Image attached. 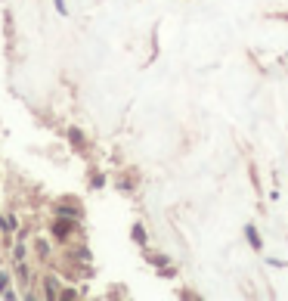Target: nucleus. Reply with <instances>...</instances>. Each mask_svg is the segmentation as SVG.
I'll return each mask as SVG.
<instances>
[{"label":"nucleus","instance_id":"obj_1","mask_svg":"<svg viewBox=\"0 0 288 301\" xmlns=\"http://www.w3.org/2000/svg\"><path fill=\"white\" fill-rule=\"evenodd\" d=\"M72 230H74V221H72V217H59V221H53V236H56V239H69Z\"/></svg>","mask_w":288,"mask_h":301},{"label":"nucleus","instance_id":"obj_2","mask_svg":"<svg viewBox=\"0 0 288 301\" xmlns=\"http://www.w3.org/2000/svg\"><path fill=\"white\" fill-rule=\"evenodd\" d=\"M245 236H248V242H251L254 252H260V248H264V239L257 236V227H254V224H245Z\"/></svg>","mask_w":288,"mask_h":301},{"label":"nucleus","instance_id":"obj_3","mask_svg":"<svg viewBox=\"0 0 288 301\" xmlns=\"http://www.w3.org/2000/svg\"><path fill=\"white\" fill-rule=\"evenodd\" d=\"M44 286H47V289H44V295H47V298H59V289H56L59 282H56V280H50V277H47V280H44Z\"/></svg>","mask_w":288,"mask_h":301},{"label":"nucleus","instance_id":"obj_4","mask_svg":"<svg viewBox=\"0 0 288 301\" xmlns=\"http://www.w3.org/2000/svg\"><path fill=\"white\" fill-rule=\"evenodd\" d=\"M56 217H72V221H74V217H78V208H72V205H59V208H56Z\"/></svg>","mask_w":288,"mask_h":301},{"label":"nucleus","instance_id":"obj_5","mask_svg":"<svg viewBox=\"0 0 288 301\" xmlns=\"http://www.w3.org/2000/svg\"><path fill=\"white\" fill-rule=\"evenodd\" d=\"M133 242H140V245H143V242H146V230H143V224H133Z\"/></svg>","mask_w":288,"mask_h":301},{"label":"nucleus","instance_id":"obj_6","mask_svg":"<svg viewBox=\"0 0 288 301\" xmlns=\"http://www.w3.org/2000/svg\"><path fill=\"white\" fill-rule=\"evenodd\" d=\"M69 137H72V143H74V146H81V131H74V128H72V131H69Z\"/></svg>","mask_w":288,"mask_h":301},{"label":"nucleus","instance_id":"obj_7","mask_svg":"<svg viewBox=\"0 0 288 301\" xmlns=\"http://www.w3.org/2000/svg\"><path fill=\"white\" fill-rule=\"evenodd\" d=\"M6 286H10V277H6V273H0V292H6Z\"/></svg>","mask_w":288,"mask_h":301},{"label":"nucleus","instance_id":"obj_8","mask_svg":"<svg viewBox=\"0 0 288 301\" xmlns=\"http://www.w3.org/2000/svg\"><path fill=\"white\" fill-rule=\"evenodd\" d=\"M276 19H282V22H288V13H276Z\"/></svg>","mask_w":288,"mask_h":301}]
</instances>
